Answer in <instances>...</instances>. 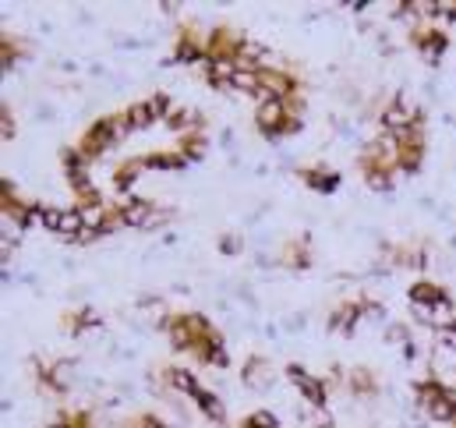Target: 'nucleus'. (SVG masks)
<instances>
[{
	"label": "nucleus",
	"mask_w": 456,
	"mask_h": 428,
	"mask_svg": "<svg viewBox=\"0 0 456 428\" xmlns=\"http://www.w3.org/2000/svg\"><path fill=\"white\" fill-rule=\"evenodd\" d=\"M425 149H428L425 128H414V131L400 135V138H396V163H400V174H418L421 163H425Z\"/></svg>",
	"instance_id": "12"
},
{
	"label": "nucleus",
	"mask_w": 456,
	"mask_h": 428,
	"mask_svg": "<svg viewBox=\"0 0 456 428\" xmlns=\"http://www.w3.org/2000/svg\"><path fill=\"white\" fill-rule=\"evenodd\" d=\"M297 181H305L312 192H322V195H330V192L340 188V174L333 167H326V163H305V167H297Z\"/></svg>",
	"instance_id": "18"
},
{
	"label": "nucleus",
	"mask_w": 456,
	"mask_h": 428,
	"mask_svg": "<svg viewBox=\"0 0 456 428\" xmlns=\"http://www.w3.org/2000/svg\"><path fill=\"white\" fill-rule=\"evenodd\" d=\"M124 131H127V128H124V117H120V113L100 117V120H93V124L82 131V138H78V149L86 152V160H100L107 149H114L117 138H120Z\"/></svg>",
	"instance_id": "5"
},
{
	"label": "nucleus",
	"mask_w": 456,
	"mask_h": 428,
	"mask_svg": "<svg viewBox=\"0 0 456 428\" xmlns=\"http://www.w3.org/2000/svg\"><path fill=\"white\" fill-rule=\"evenodd\" d=\"M414 397H418V407H421L428 418L456 425V386H450L446 379L432 375V379L414 383Z\"/></svg>",
	"instance_id": "4"
},
{
	"label": "nucleus",
	"mask_w": 456,
	"mask_h": 428,
	"mask_svg": "<svg viewBox=\"0 0 456 428\" xmlns=\"http://www.w3.org/2000/svg\"><path fill=\"white\" fill-rule=\"evenodd\" d=\"M453 428H456V425H453Z\"/></svg>",
	"instance_id": "37"
},
{
	"label": "nucleus",
	"mask_w": 456,
	"mask_h": 428,
	"mask_svg": "<svg viewBox=\"0 0 456 428\" xmlns=\"http://www.w3.org/2000/svg\"><path fill=\"white\" fill-rule=\"evenodd\" d=\"M240 248H244V241H240L237 234H224V237H220V251H224V255H240Z\"/></svg>",
	"instance_id": "34"
},
{
	"label": "nucleus",
	"mask_w": 456,
	"mask_h": 428,
	"mask_svg": "<svg viewBox=\"0 0 456 428\" xmlns=\"http://www.w3.org/2000/svg\"><path fill=\"white\" fill-rule=\"evenodd\" d=\"M195 404H199V411L209 418V422H216V425H224L227 422V411H224V400L213 393V390H206V386H199V393L191 397Z\"/></svg>",
	"instance_id": "28"
},
{
	"label": "nucleus",
	"mask_w": 456,
	"mask_h": 428,
	"mask_svg": "<svg viewBox=\"0 0 456 428\" xmlns=\"http://www.w3.org/2000/svg\"><path fill=\"white\" fill-rule=\"evenodd\" d=\"M61 325H64V333L82 336V333H89V329H96V325H100V316H96L89 305H82V309L64 312V316H61Z\"/></svg>",
	"instance_id": "21"
},
{
	"label": "nucleus",
	"mask_w": 456,
	"mask_h": 428,
	"mask_svg": "<svg viewBox=\"0 0 456 428\" xmlns=\"http://www.w3.org/2000/svg\"><path fill=\"white\" fill-rule=\"evenodd\" d=\"M443 14H446V18H456V0L453 4H443Z\"/></svg>",
	"instance_id": "36"
},
{
	"label": "nucleus",
	"mask_w": 456,
	"mask_h": 428,
	"mask_svg": "<svg viewBox=\"0 0 456 428\" xmlns=\"http://www.w3.org/2000/svg\"><path fill=\"white\" fill-rule=\"evenodd\" d=\"M407 298H411V305H414L418 312H425V316H436V312H450V309H453L450 291H446L443 284H436V280H418V284H411Z\"/></svg>",
	"instance_id": "11"
},
{
	"label": "nucleus",
	"mask_w": 456,
	"mask_h": 428,
	"mask_svg": "<svg viewBox=\"0 0 456 428\" xmlns=\"http://www.w3.org/2000/svg\"><path fill=\"white\" fill-rule=\"evenodd\" d=\"M233 75H237V64H230V61H206V64H202V78H206L213 89H220V93H230V89H233Z\"/></svg>",
	"instance_id": "20"
},
{
	"label": "nucleus",
	"mask_w": 456,
	"mask_h": 428,
	"mask_svg": "<svg viewBox=\"0 0 456 428\" xmlns=\"http://www.w3.org/2000/svg\"><path fill=\"white\" fill-rule=\"evenodd\" d=\"M287 379L294 383V390L315 407V411H322L326 407V400H330V386H326V379H319V375H312L305 365H287Z\"/></svg>",
	"instance_id": "13"
},
{
	"label": "nucleus",
	"mask_w": 456,
	"mask_h": 428,
	"mask_svg": "<svg viewBox=\"0 0 456 428\" xmlns=\"http://www.w3.org/2000/svg\"><path fill=\"white\" fill-rule=\"evenodd\" d=\"M379 120H382V128H386L389 138H400V135H407V131H414V128H425V113L418 107H411L403 96H393V100L382 107Z\"/></svg>",
	"instance_id": "6"
},
{
	"label": "nucleus",
	"mask_w": 456,
	"mask_h": 428,
	"mask_svg": "<svg viewBox=\"0 0 456 428\" xmlns=\"http://www.w3.org/2000/svg\"><path fill=\"white\" fill-rule=\"evenodd\" d=\"M36 375H39V386L50 390V393H64L68 383L61 379V365L57 361H36Z\"/></svg>",
	"instance_id": "30"
},
{
	"label": "nucleus",
	"mask_w": 456,
	"mask_h": 428,
	"mask_svg": "<svg viewBox=\"0 0 456 428\" xmlns=\"http://www.w3.org/2000/svg\"><path fill=\"white\" fill-rule=\"evenodd\" d=\"M0 124H4V128H0V131H4V138H14V131H18V128H14V113H11L7 107L0 110Z\"/></svg>",
	"instance_id": "35"
},
{
	"label": "nucleus",
	"mask_w": 456,
	"mask_h": 428,
	"mask_svg": "<svg viewBox=\"0 0 456 428\" xmlns=\"http://www.w3.org/2000/svg\"><path fill=\"white\" fill-rule=\"evenodd\" d=\"M357 170H361V177H364L368 188L389 192V188H393V177L400 174V163H396V138L382 135V138L368 142L364 152H361V160H357Z\"/></svg>",
	"instance_id": "2"
},
{
	"label": "nucleus",
	"mask_w": 456,
	"mask_h": 428,
	"mask_svg": "<svg viewBox=\"0 0 456 428\" xmlns=\"http://www.w3.org/2000/svg\"><path fill=\"white\" fill-rule=\"evenodd\" d=\"M346 390H350L354 397H375V393H379V375H375L371 368L357 365V368L346 372Z\"/></svg>",
	"instance_id": "22"
},
{
	"label": "nucleus",
	"mask_w": 456,
	"mask_h": 428,
	"mask_svg": "<svg viewBox=\"0 0 456 428\" xmlns=\"http://www.w3.org/2000/svg\"><path fill=\"white\" fill-rule=\"evenodd\" d=\"M371 312H382V305L379 301H371V298H364V294H354V298H346L340 301L333 312H330V329L333 333H354L364 316H371Z\"/></svg>",
	"instance_id": "9"
},
{
	"label": "nucleus",
	"mask_w": 456,
	"mask_h": 428,
	"mask_svg": "<svg viewBox=\"0 0 456 428\" xmlns=\"http://www.w3.org/2000/svg\"><path fill=\"white\" fill-rule=\"evenodd\" d=\"M269 379H273V365L262 354H251L244 361V383L255 386V390H262V386H269Z\"/></svg>",
	"instance_id": "27"
},
{
	"label": "nucleus",
	"mask_w": 456,
	"mask_h": 428,
	"mask_svg": "<svg viewBox=\"0 0 456 428\" xmlns=\"http://www.w3.org/2000/svg\"><path fill=\"white\" fill-rule=\"evenodd\" d=\"M61 170H64L71 192H82V188L93 185V177H89V160H86V152H82L78 145H64V149H61Z\"/></svg>",
	"instance_id": "16"
},
{
	"label": "nucleus",
	"mask_w": 456,
	"mask_h": 428,
	"mask_svg": "<svg viewBox=\"0 0 456 428\" xmlns=\"http://www.w3.org/2000/svg\"><path fill=\"white\" fill-rule=\"evenodd\" d=\"M21 57H25L21 39H18V36H11V32H4V68H14Z\"/></svg>",
	"instance_id": "31"
},
{
	"label": "nucleus",
	"mask_w": 456,
	"mask_h": 428,
	"mask_svg": "<svg viewBox=\"0 0 456 428\" xmlns=\"http://www.w3.org/2000/svg\"><path fill=\"white\" fill-rule=\"evenodd\" d=\"M0 210H4V216H7L11 223H18V226L25 230V226H32V223H36V210H39V206L25 202V199L18 195V188L4 177V181H0Z\"/></svg>",
	"instance_id": "15"
},
{
	"label": "nucleus",
	"mask_w": 456,
	"mask_h": 428,
	"mask_svg": "<svg viewBox=\"0 0 456 428\" xmlns=\"http://www.w3.org/2000/svg\"><path fill=\"white\" fill-rule=\"evenodd\" d=\"M301 96V82L287 68H258V100H294Z\"/></svg>",
	"instance_id": "7"
},
{
	"label": "nucleus",
	"mask_w": 456,
	"mask_h": 428,
	"mask_svg": "<svg viewBox=\"0 0 456 428\" xmlns=\"http://www.w3.org/2000/svg\"><path fill=\"white\" fill-rule=\"evenodd\" d=\"M280 266H290V269H308L312 266V241L301 234V237H287L276 251Z\"/></svg>",
	"instance_id": "19"
},
{
	"label": "nucleus",
	"mask_w": 456,
	"mask_h": 428,
	"mask_svg": "<svg viewBox=\"0 0 456 428\" xmlns=\"http://www.w3.org/2000/svg\"><path fill=\"white\" fill-rule=\"evenodd\" d=\"M301 110H305L301 96H294V100H258L255 128L265 138H287V135L301 131Z\"/></svg>",
	"instance_id": "3"
},
{
	"label": "nucleus",
	"mask_w": 456,
	"mask_h": 428,
	"mask_svg": "<svg viewBox=\"0 0 456 428\" xmlns=\"http://www.w3.org/2000/svg\"><path fill=\"white\" fill-rule=\"evenodd\" d=\"M163 383H167L170 390H177L181 397H188V400H191V397L199 393V386H202L188 368H177V365H167V368H163Z\"/></svg>",
	"instance_id": "23"
},
{
	"label": "nucleus",
	"mask_w": 456,
	"mask_h": 428,
	"mask_svg": "<svg viewBox=\"0 0 456 428\" xmlns=\"http://www.w3.org/2000/svg\"><path fill=\"white\" fill-rule=\"evenodd\" d=\"M163 329H167L170 343L177 350L191 354L195 361L213 365V368H227L230 365L227 343H224L220 329L206 319V316H199V312H170L163 319Z\"/></svg>",
	"instance_id": "1"
},
{
	"label": "nucleus",
	"mask_w": 456,
	"mask_h": 428,
	"mask_svg": "<svg viewBox=\"0 0 456 428\" xmlns=\"http://www.w3.org/2000/svg\"><path fill=\"white\" fill-rule=\"evenodd\" d=\"M174 149L184 156V163H191V160H202L206 156L209 138H206V131H188V135H177V145Z\"/></svg>",
	"instance_id": "24"
},
{
	"label": "nucleus",
	"mask_w": 456,
	"mask_h": 428,
	"mask_svg": "<svg viewBox=\"0 0 456 428\" xmlns=\"http://www.w3.org/2000/svg\"><path fill=\"white\" fill-rule=\"evenodd\" d=\"M127 428H170V425H167L159 415H149V411H145V415L131 418V422H127Z\"/></svg>",
	"instance_id": "33"
},
{
	"label": "nucleus",
	"mask_w": 456,
	"mask_h": 428,
	"mask_svg": "<svg viewBox=\"0 0 456 428\" xmlns=\"http://www.w3.org/2000/svg\"><path fill=\"white\" fill-rule=\"evenodd\" d=\"M117 206H120V216H124V226H156V223L170 219L167 210H159V206H152L145 199H124Z\"/></svg>",
	"instance_id": "17"
},
{
	"label": "nucleus",
	"mask_w": 456,
	"mask_h": 428,
	"mask_svg": "<svg viewBox=\"0 0 456 428\" xmlns=\"http://www.w3.org/2000/svg\"><path fill=\"white\" fill-rule=\"evenodd\" d=\"M411 46L421 54L425 64H439L443 54L450 50V32L439 29L436 21H425V25H414L411 29Z\"/></svg>",
	"instance_id": "8"
},
{
	"label": "nucleus",
	"mask_w": 456,
	"mask_h": 428,
	"mask_svg": "<svg viewBox=\"0 0 456 428\" xmlns=\"http://www.w3.org/2000/svg\"><path fill=\"white\" fill-rule=\"evenodd\" d=\"M174 61L181 64H206V32H199L191 21H184L177 29V39H174Z\"/></svg>",
	"instance_id": "14"
},
{
	"label": "nucleus",
	"mask_w": 456,
	"mask_h": 428,
	"mask_svg": "<svg viewBox=\"0 0 456 428\" xmlns=\"http://www.w3.org/2000/svg\"><path fill=\"white\" fill-rule=\"evenodd\" d=\"M244 43H248V39H244L237 29H230V25H213V29L206 32V61H230V64H237Z\"/></svg>",
	"instance_id": "10"
},
{
	"label": "nucleus",
	"mask_w": 456,
	"mask_h": 428,
	"mask_svg": "<svg viewBox=\"0 0 456 428\" xmlns=\"http://www.w3.org/2000/svg\"><path fill=\"white\" fill-rule=\"evenodd\" d=\"M120 117H124V128H127V131H142V128L159 124V120H156V113H152V107H149V100L124 107V110H120Z\"/></svg>",
	"instance_id": "25"
},
{
	"label": "nucleus",
	"mask_w": 456,
	"mask_h": 428,
	"mask_svg": "<svg viewBox=\"0 0 456 428\" xmlns=\"http://www.w3.org/2000/svg\"><path fill=\"white\" fill-rule=\"evenodd\" d=\"M142 170H145V160H142V156H127L124 163H117L114 167V177H110V181H114L117 192H127V188L138 181Z\"/></svg>",
	"instance_id": "26"
},
{
	"label": "nucleus",
	"mask_w": 456,
	"mask_h": 428,
	"mask_svg": "<svg viewBox=\"0 0 456 428\" xmlns=\"http://www.w3.org/2000/svg\"><path fill=\"white\" fill-rule=\"evenodd\" d=\"M237 428H280V422H276L273 411H251L248 418L237 422Z\"/></svg>",
	"instance_id": "32"
},
{
	"label": "nucleus",
	"mask_w": 456,
	"mask_h": 428,
	"mask_svg": "<svg viewBox=\"0 0 456 428\" xmlns=\"http://www.w3.org/2000/svg\"><path fill=\"white\" fill-rule=\"evenodd\" d=\"M145 160V170H181L184 167V156L177 149H152Z\"/></svg>",
	"instance_id": "29"
}]
</instances>
